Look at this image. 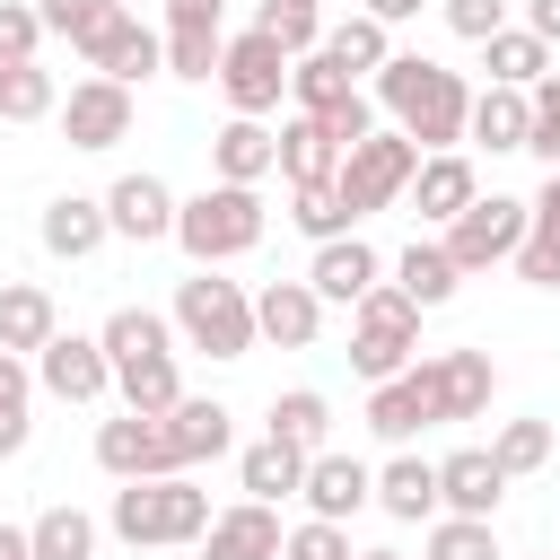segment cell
<instances>
[{
	"label": "cell",
	"instance_id": "1",
	"mask_svg": "<svg viewBox=\"0 0 560 560\" xmlns=\"http://www.w3.org/2000/svg\"><path fill=\"white\" fill-rule=\"evenodd\" d=\"M376 105L394 114V131L420 140V158H429V149H464V114H472L464 70H446V61H429V52H394V61L376 70Z\"/></svg>",
	"mask_w": 560,
	"mask_h": 560
},
{
	"label": "cell",
	"instance_id": "2",
	"mask_svg": "<svg viewBox=\"0 0 560 560\" xmlns=\"http://www.w3.org/2000/svg\"><path fill=\"white\" fill-rule=\"evenodd\" d=\"M105 525H114L131 551H184V542H201V525H210V490H201L192 472L122 481L114 508H105Z\"/></svg>",
	"mask_w": 560,
	"mask_h": 560
},
{
	"label": "cell",
	"instance_id": "3",
	"mask_svg": "<svg viewBox=\"0 0 560 560\" xmlns=\"http://www.w3.org/2000/svg\"><path fill=\"white\" fill-rule=\"evenodd\" d=\"M262 228H271L262 184H201L192 201H175V245H184L201 271H219V262L254 254V245H262Z\"/></svg>",
	"mask_w": 560,
	"mask_h": 560
},
{
	"label": "cell",
	"instance_id": "4",
	"mask_svg": "<svg viewBox=\"0 0 560 560\" xmlns=\"http://www.w3.org/2000/svg\"><path fill=\"white\" fill-rule=\"evenodd\" d=\"M175 341L184 350H210V359H245L254 350V289L245 280H219L192 262V280H175V306H166Z\"/></svg>",
	"mask_w": 560,
	"mask_h": 560
},
{
	"label": "cell",
	"instance_id": "5",
	"mask_svg": "<svg viewBox=\"0 0 560 560\" xmlns=\"http://www.w3.org/2000/svg\"><path fill=\"white\" fill-rule=\"evenodd\" d=\"M411 166H420V140H411V131H394V122H376L368 140H350V149H341V166H332V192H341L350 228H359V219H376V210H394V201H402V184H411Z\"/></svg>",
	"mask_w": 560,
	"mask_h": 560
},
{
	"label": "cell",
	"instance_id": "6",
	"mask_svg": "<svg viewBox=\"0 0 560 560\" xmlns=\"http://www.w3.org/2000/svg\"><path fill=\"white\" fill-rule=\"evenodd\" d=\"M420 359V306L394 289V280H376L359 306H350V368L376 385V376H402Z\"/></svg>",
	"mask_w": 560,
	"mask_h": 560
},
{
	"label": "cell",
	"instance_id": "7",
	"mask_svg": "<svg viewBox=\"0 0 560 560\" xmlns=\"http://www.w3.org/2000/svg\"><path fill=\"white\" fill-rule=\"evenodd\" d=\"M438 245H446L455 271L472 280V271H490V262H508V254L525 245V201H516V192H472V201L438 228Z\"/></svg>",
	"mask_w": 560,
	"mask_h": 560
},
{
	"label": "cell",
	"instance_id": "8",
	"mask_svg": "<svg viewBox=\"0 0 560 560\" xmlns=\"http://www.w3.org/2000/svg\"><path fill=\"white\" fill-rule=\"evenodd\" d=\"M219 96H228V114H280V96H289V52H280L262 26L228 35V44H219Z\"/></svg>",
	"mask_w": 560,
	"mask_h": 560
},
{
	"label": "cell",
	"instance_id": "9",
	"mask_svg": "<svg viewBox=\"0 0 560 560\" xmlns=\"http://www.w3.org/2000/svg\"><path fill=\"white\" fill-rule=\"evenodd\" d=\"M52 122H61V140H70V149L105 158L114 140H131V88H122V79H105V70H88V79H70V96L52 105Z\"/></svg>",
	"mask_w": 560,
	"mask_h": 560
},
{
	"label": "cell",
	"instance_id": "10",
	"mask_svg": "<svg viewBox=\"0 0 560 560\" xmlns=\"http://www.w3.org/2000/svg\"><path fill=\"white\" fill-rule=\"evenodd\" d=\"M35 385H44L52 402H105V394H114V359H105L96 332H52V341L35 350Z\"/></svg>",
	"mask_w": 560,
	"mask_h": 560
},
{
	"label": "cell",
	"instance_id": "11",
	"mask_svg": "<svg viewBox=\"0 0 560 560\" xmlns=\"http://www.w3.org/2000/svg\"><path fill=\"white\" fill-rule=\"evenodd\" d=\"M96 201H105V228L131 236V245H166V236H175V192H166V175H149V166L114 175Z\"/></svg>",
	"mask_w": 560,
	"mask_h": 560
},
{
	"label": "cell",
	"instance_id": "12",
	"mask_svg": "<svg viewBox=\"0 0 560 560\" xmlns=\"http://www.w3.org/2000/svg\"><path fill=\"white\" fill-rule=\"evenodd\" d=\"M420 376H429L438 420H481V411H490V394H499L490 350H429V359H420Z\"/></svg>",
	"mask_w": 560,
	"mask_h": 560
},
{
	"label": "cell",
	"instance_id": "13",
	"mask_svg": "<svg viewBox=\"0 0 560 560\" xmlns=\"http://www.w3.org/2000/svg\"><path fill=\"white\" fill-rule=\"evenodd\" d=\"M158 429H166V455H175V472H192V464H219V455L236 446V411H228L219 394H184L175 411H158Z\"/></svg>",
	"mask_w": 560,
	"mask_h": 560
},
{
	"label": "cell",
	"instance_id": "14",
	"mask_svg": "<svg viewBox=\"0 0 560 560\" xmlns=\"http://www.w3.org/2000/svg\"><path fill=\"white\" fill-rule=\"evenodd\" d=\"M298 499H306V516H332V525H350L359 508H376V472H368L359 455H341V446H315V455H306V481H298Z\"/></svg>",
	"mask_w": 560,
	"mask_h": 560
},
{
	"label": "cell",
	"instance_id": "15",
	"mask_svg": "<svg viewBox=\"0 0 560 560\" xmlns=\"http://www.w3.org/2000/svg\"><path fill=\"white\" fill-rule=\"evenodd\" d=\"M385 280V254L350 228V236H332V245H315V262H306V289L324 298V306H359L368 289Z\"/></svg>",
	"mask_w": 560,
	"mask_h": 560
},
{
	"label": "cell",
	"instance_id": "16",
	"mask_svg": "<svg viewBox=\"0 0 560 560\" xmlns=\"http://www.w3.org/2000/svg\"><path fill=\"white\" fill-rule=\"evenodd\" d=\"M192 551H201V560H280V508H262V499L210 508V525H201Z\"/></svg>",
	"mask_w": 560,
	"mask_h": 560
},
{
	"label": "cell",
	"instance_id": "17",
	"mask_svg": "<svg viewBox=\"0 0 560 560\" xmlns=\"http://www.w3.org/2000/svg\"><path fill=\"white\" fill-rule=\"evenodd\" d=\"M472 192H481V175H472V158H464V149H429V158L411 166V184H402L411 219H429V228H446Z\"/></svg>",
	"mask_w": 560,
	"mask_h": 560
},
{
	"label": "cell",
	"instance_id": "18",
	"mask_svg": "<svg viewBox=\"0 0 560 560\" xmlns=\"http://www.w3.org/2000/svg\"><path fill=\"white\" fill-rule=\"evenodd\" d=\"M315 332H324V298H315L306 280L254 289V341H271V350H315Z\"/></svg>",
	"mask_w": 560,
	"mask_h": 560
},
{
	"label": "cell",
	"instance_id": "19",
	"mask_svg": "<svg viewBox=\"0 0 560 560\" xmlns=\"http://www.w3.org/2000/svg\"><path fill=\"white\" fill-rule=\"evenodd\" d=\"M368 429H376L385 446H411L420 429H438V402H429V376H420V359H411L402 376H376V385H368Z\"/></svg>",
	"mask_w": 560,
	"mask_h": 560
},
{
	"label": "cell",
	"instance_id": "20",
	"mask_svg": "<svg viewBox=\"0 0 560 560\" xmlns=\"http://www.w3.org/2000/svg\"><path fill=\"white\" fill-rule=\"evenodd\" d=\"M96 464H105L114 481H158V472H175V455H166V429H158V420H140V411H122V420H96Z\"/></svg>",
	"mask_w": 560,
	"mask_h": 560
},
{
	"label": "cell",
	"instance_id": "21",
	"mask_svg": "<svg viewBox=\"0 0 560 560\" xmlns=\"http://www.w3.org/2000/svg\"><path fill=\"white\" fill-rule=\"evenodd\" d=\"M499 499H508V472L490 464V446L438 455V508L446 516H499Z\"/></svg>",
	"mask_w": 560,
	"mask_h": 560
},
{
	"label": "cell",
	"instance_id": "22",
	"mask_svg": "<svg viewBox=\"0 0 560 560\" xmlns=\"http://www.w3.org/2000/svg\"><path fill=\"white\" fill-rule=\"evenodd\" d=\"M262 175H280L271 122H262V114H228V122L210 131V184H262Z\"/></svg>",
	"mask_w": 560,
	"mask_h": 560
},
{
	"label": "cell",
	"instance_id": "23",
	"mask_svg": "<svg viewBox=\"0 0 560 560\" xmlns=\"http://www.w3.org/2000/svg\"><path fill=\"white\" fill-rule=\"evenodd\" d=\"M35 236H44V254H52V262H88L114 228H105V201H96V192H52V201H44V219H35Z\"/></svg>",
	"mask_w": 560,
	"mask_h": 560
},
{
	"label": "cell",
	"instance_id": "24",
	"mask_svg": "<svg viewBox=\"0 0 560 560\" xmlns=\"http://www.w3.org/2000/svg\"><path fill=\"white\" fill-rule=\"evenodd\" d=\"M525 289H560V166L542 175V192L525 201V245L508 254Z\"/></svg>",
	"mask_w": 560,
	"mask_h": 560
},
{
	"label": "cell",
	"instance_id": "25",
	"mask_svg": "<svg viewBox=\"0 0 560 560\" xmlns=\"http://www.w3.org/2000/svg\"><path fill=\"white\" fill-rule=\"evenodd\" d=\"M525 131H534V105H525V88H472V114H464V140H472V149H490V158H516V149H525Z\"/></svg>",
	"mask_w": 560,
	"mask_h": 560
},
{
	"label": "cell",
	"instance_id": "26",
	"mask_svg": "<svg viewBox=\"0 0 560 560\" xmlns=\"http://www.w3.org/2000/svg\"><path fill=\"white\" fill-rule=\"evenodd\" d=\"M385 280H394V289H402V298H411L420 315H429V306H446V298L464 289V271H455V254H446L438 236H411V245H402V254L385 262Z\"/></svg>",
	"mask_w": 560,
	"mask_h": 560
},
{
	"label": "cell",
	"instance_id": "27",
	"mask_svg": "<svg viewBox=\"0 0 560 560\" xmlns=\"http://www.w3.org/2000/svg\"><path fill=\"white\" fill-rule=\"evenodd\" d=\"M52 332H61V306H52V289H44V280H0V350L35 359Z\"/></svg>",
	"mask_w": 560,
	"mask_h": 560
},
{
	"label": "cell",
	"instance_id": "28",
	"mask_svg": "<svg viewBox=\"0 0 560 560\" xmlns=\"http://www.w3.org/2000/svg\"><path fill=\"white\" fill-rule=\"evenodd\" d=\"M35 18H44V35H70V52L96 70L105 44H114V26H122L131 9H122V0H35Z\"/></svg>",
	"mask_w": 560,
	"mask_h": 560
},
{
	"label": "cell",
	"instance_id": "29",
	"mask_svg": "<svg viewBox=\"0 0 560 560\" xmlns=\"http://www.w3.org/2000/svg\"><path fill=\"white\" fill-rule=\"evenodd\" d=\"M271 158H280V184H332V166H341V140H332L315 114H289V122L271 131Z\"/></svg>",
	"mask_w": 560,
	"mask_h": 560
},
{
	"label": "cell",
	"instance_id": "30",
	"mask_svg": "<svg viewBox=\"0 0 560 560\" xmlns=\"http://www.w3.org/2000/svg\"><path fill=\"white\" fill-rule=\"evenodd\" d=\"M298 481H306V455H298L289 438H271V429H262V438L236 455V490H245V499H262V508L298 499Z\"/></svg>",
	"mask_w": 560,
	"mask_h": 560
},
{
	"label": "cell",
	"instance_id": "31",
	"mask_svg": "<svg viewBox=\"0 0 560 560\" xmlns=\"http://www.w3.org/2000/svg\"><path fill=\"white\" fill-rule=\"evenodd\" d=\"M376 508L402 516V525H429V516H438V464L411 455V446L385 455V464H376Z\"/></svg>",
	"mask_w": 560,
	"mask_h": 560
},
{
	"label": "cell",
	"instance_id": "32",
	"mask_svg": "<svg viewBox=\"0 0 560 560\" xmlns=\"http://www.w3.org/2000/svg\"><path fill=\"white\" fill-rule=\"evenodd\" d=\"M114 394H122V411H140V420H158V411H175V402H184V368H175V350H149V359H122V368H114Z\"/></svg>",
	"mask_w": 560,
	"mask_h": 560
},
{
	"label": "cell",
	"instance_id": "33",
	"mask_svg": "<svg viewBox=\"0 0 560 560\" xmlns=\"http://www.w3.org/2000/svg\"><path fill=\"white\" fill-rule=\"evenodd\" d=\"M481 70H490V88H534L542 70H551V44L534 35V26H499V35H481Z\"/></svg>",
	"mask_w": 560,
	"mask_h": 560
},
{
	"label": "cell",
	"instance_id": "34",
	"mask_svg": "<svg viewBox=\"0 0 560 560\" xmlns=\"http://www.w3.org/2000/svg\"><path fill=\"white\" fill-rule=\"evenodd\" d=\"M324 52H332L350 79H376V70L394 61V26H376L368 9H350V18H332V26H324Z\"/></svg>",
	"mask_w": 560,
	"mask_h": 560
},
{
	"label": "cell",
	"instance_id": "35",
	"mask_svg": "<svg viewBox=\"0 0 560 560\" xmlns=\"http://www.w3.org/2000/svg\"><path fill=\"white\" fill-rule=\"evenodd\" d=\"M219 44H228V26L219 18H166V79H219Z\"/></svg>",
	"mask_w": 560,
	"mask_h": 560
},
{
	"label": "cell",
	"instance_id": "36",
	"mask_svg": "<svg viewBox=\"0 0 560 560\" xmlns=\"http://www.w3.org/2000/svg\"><path fill=\"white\" fill-rule=\"evenodd\" d=\"M96 341H105V359L122 368V359H149V350H184L175 341V324L158 315V306H114L105 324H96Z\"/></svg>",
	"mask_w": 560,
	"mask_h": 560
},
{
	"label": "cell",
	"instance_id": "37",
	"mask_svg": "<svg viewBox=\"0 0 560 560\" xmlns=\"http://www.w3.org/2000/svg\"><path fill=\"white\" fill-rule=\"evenodd\" d=\"M289 96H298V114H332L341 96H359V79L315 44V52H289Z\"/></svg>",
	"mask_w": 560,
	"mask_h": 560
},
{
	"label": "cell",
	"instance_id": "38",
	"mask_svg": "<svg viewBox=\"0 0 560 560\" xmlns=\"http://www.w3.org/2000/svg\"><path fill=\"white\" fill-rule=\"evenodd\" d=\"M271 438H289L298 455L332 446V402H324L315 385H289V394H271Z\"/></svg>",
	"mask_w": 560,
	"mask_h": 560
},
{
	"label": "cell",
	"instance_id": "39",
	"mask_svg": "<svg viewBox=\"0 0 560 560\" xmlns=\"http://www.w3.org/2000/svg\"><path fill=\"white\" fill-rule=\"evenodd\" d=\"M96 70H105V79H122V88H140V79H158V70H166V35H158V26H140V18H122Z\"/></svg>",
	"mask_w": 560,
	"mask_h": 560
},
{
	"label": "cell",
	"instance_id": "40",
	"mask_svg": "<svg viewBox=\"0 0 560 560\" xmlns=\"http://www.w3.org/2000/svg\"><path fill=\"white\" fill-rule=\"evenodd\" d=\"M61 105V79L44 61H0V122H44Z\"/></svg>",
	"mask_w": 560,
	"mask_h": 560
},
{
	"label": "cell",
	"instance_id": "41",
	"mask_svg": "<svg viewBox=\"0 0 560 560\" xmlns=\"http://www.w3.org/2000/svg\"><path fill=\"white\" fill-rule=\"evenodd\" d=\"M26 542H35V560H96V516L61 499V508H44L26 525Z\"/></svg>",
	"mask_w": 560,
	"mask_h": 560
},
{
	"label": "cell",
	"instance_id": "42",
	"mask_svg": "<svg viewBox=\"0 0 560 560\" xmlns=\"http://www.w3.org/2000/svg\"><path fill=\"white\" fill-rule=\"evenodd\" d=\"M490 464H499L508 481L542 472V464H551V420H542V411H525V420H499V438H490Z\"/></svg>",
	"mask_w": 560,
	"mask_h": 560
},
{
	"label": "cell",
	"instance_id": "43",
	"mask_svg": "<svg viewBox=\"0 0 560 560\" xmlns=\"http://www.w3.org/2000/svg\"><path fill=\"white\" fill-rule=\"evenodd\" d=\"M420 560H499V525H490V516H446V508H438Z\"/></svg>",
	"mask_w": 560,
	"mask_h": 560
},
{
	"label": "cell",
	"instance_id": "44",
	"mask_svg": "<svg viewBox=\"0 0 560 560\" xmlns=\"http://www.w3.org/2000/svg\"><path fill=\"white\" fill-rule=\"evenodd\" d=\"M289 228L306 245H332V236H350V210H341L332 184H289Z\"/></svg>",
	"mask_w": 560,
	"mask_h": 560
},
{
	"label": "cell",
	"instance_id": "45",
	"mask_svg": "<svg viewBox=\"0 0 560 560\" xmlns=\"http://www.w3.org/2000/svg\"><path fill=\"white\" fill-rule=\"evenodd\" d=\"M254 26H262L280 52H315V44H324V0H262Z\"/></svg>",
	"mask_w": 560,
	"mask_h": 560
},
{
	"label": "cell",
	"instance_id": "46",
	"mask_svg": "<svg viewBox=\"0 0 560 560\" xmlns=\"http://www.w3.org/2000/svg\"><path fill=\"white\" fill-rule=\"evenodd\" d=\"M280 560H350V525L298 516V525H280Z\"/></svg>",
	"mask_w": 560,
	"mask_h": 560
},
{
	"label": "cell",
	"instance_id": "47",
	"mask_svg": "<svg viewBox=\"0 0 560 560\" xmlns=\"http://www.w3.org/2000/svg\"><path fill=\"white\" fill-rule=\"evenodd\" d=\"M525 105H534V131H525V149H534L542 166H560V70H542V79L525 88Z\"/></svg>",
	"mask_w": 560,
	"mask_h": 560
},
{
	"label": "cell",
	"instance_id": "48",
	"mask_svg": "<svg viewBox=\"0 0 560 560\" xmlns=\"http://www.w3.org/2000/svg\"><path fill=\"white\" fill-rule=\"evenodd\" d=\"M44 52V18L35 0H0V61H35Z\"/></svg>",
	"mask_w": 560,
	"mask_h": 560
},
{
	"label": "cell",
	"instance_id": "49",
	"mask_svg": "<svg viewBox=\"0 0 560 560\" xmlns=\"http://www.w3.org/2000/svg\"><path fill=\"white\" fill-rule=\"evenodd\" d=\"M508 9H516V0H438V18H446V26L464 35V44L499 35V26H508Z\"/></svg>",
	"mask_w": 560,
	"mask_h": 560
},
{
	"label": "cell",
	"instance_id": "50",
	"mask_svg": "<svg viewBox=\"0 0 560 560\" xmlns=\"http://www.w3.org/2000/svg\"><path fill=\"white\" fill-rule=\"evenodd\" d=\"M26 402H35V359L0 350V411H26Z\"/></svg>",
	"mask_w": 560,
	"mask_h": 560
},
{
	"label": "cell",
	"instance_id": "51",
	"mask_svg": "<svg viewBox=\"0 0 560 560\" xmlns=\"http://www.w3.org/2000/svg\"><path fill=\"white\" fill-rule=\"evenodd\" d=\"M516 9H525L516 26H534V35H542V44L560 52V0H516Z\"/></svg>",
	"mask_w": 560,
	"mask_h": 560
},
{
	"label": "cell",
	"instance_id": "52",
	"mask_svg": "<svg viewBox=\"0 0 560 560\" xmlns=\"http://www.w3.org/2000/svg\"><path fill=\"white\" fill-rule=\"evenodd\" d=\"M359 9H368L376 26H411V18H420V9H438V0H359Z\"/></svg>",
	"mask_w": 560,
	"mask_h": 560
},
{
	"label": "cell",
	"instance_id": "53",
	"mask_svg": "<svg viewBox=\"0 0 560 560\" xmlns=\"http://www.w3.org/2000/svg\"><path fill=\"white\" fill-rule=\"evenodd\" d=\"M26 429H35L26 411H0V464H9V455H26Z\"/></svg>",
	"mask_w": 560,
	"mask_h": 560
},
{
	"label": "cell",
	"instance_id": "54",
	"mask_svg": "<svg viewBox=\"0 0 560 560\" xmlns=\"http://www.w3.org/2000/svg\"><path fill=\"white\" fill-rule=\"evenodd\" d=\"M166 18H228V0H166Z\"/></svg>",
	"mask_w": 560,
	"mask_h": 560
},
{
	"label": "cell",
	"instance_id": "55",
	"mask_svg": "<svg viewBox=\"0 0 560 560\" xmlns=\"http://www.w3.org/2000/svg\"><path fill=\"white\" fill-rule=\"evenodd\" d=\"M0 560H35V542H26V525H0Z\"/></svg>",
	"mask_w": 560,
	"mask_h": 560
},
{
	"label": "cell",
	"instance_id": "56",
	"mask_svg": "<svg viewBox=\"0 0 560 560\" xmlns=\"http://www.w3.org/2000/svg\"><path fill=\"white\" fill-rule=\"evenodd\" d=\"M350 560H402V551H350Z\"/></svg>",
	"mask_w": 560,
	"mask_h": 560
}]
</instances>
